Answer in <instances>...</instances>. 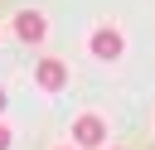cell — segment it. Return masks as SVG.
I'll use <instances>...</instances> for the list:
<instances>
[{
    "instance_id": "1",
    "label": "cell",
    "mask_w": 155,
    "mask_h": 150,
    "mask_svg": "<svg viewBox=\"0 0 155 150\" xmlns=\"http://www.w3.org/2000/svg\"><path fill=\"white\" fill-rule=\"evenodd\" d=\"M73 140H78L82 150H97V145L107 140V121H102V116H78V121H73Z\"/></svg>"
},
{
    "instance_id": "2",
    "label": "cell",
    "mask_w": 155,
    "mask_h": 150,
    "mask_svg": "<svg viewBox=\"0 0 155 150\" xmlns=\"http://www.w3.org/2000/svg\"><path fill=\"white\" fill-rule=\"evenodd\" d=\"M15 34H19L24 44H39V39L48 34V19H44L39 10H19V15H15Z\"/></svg>"
},
{
    "instance_id": "3",
    "label": "cell",
    "mask_w": 155,
    "mask_h": 150,
    "mask_svg": "<svg viewBox=\"0 0 155 150\" xmlns=\"http://www.w3.org/2000/svg\"><path fill=\"white\" fill-rule=\"evenodd\" d=\"M121 48H126V39L111 29V24H102L97 34H92V53L102 58V63H111V58H121Z\"/></svg>"
},
{
    "instance_id": "4",
    "label": "cell",
    "mask_w": 155,
    "mask_h": 150,
    "mask_svg": "<svg viewBox=\"0 0 155 150\" xmlns=\"http://www.w3.org/2000/svg\"><path fill=\"white\" fill-rule=\"evenodd\" d=\"M34 82H39L44 92H63V82H68V68H63L58 58H39V68H34Z\"/></svg>"
},
{
    "instance_id": "5",
    "label": "cell",
    "mask_w": 155,
    "mask_h": 150,
    "mask_svg": "<svg viewBox=\"0 0 155 150\" xmlns=\"http://www.w3.org/2000/svg\"><path fill=\"white\" fill-rule=\"evenodd\" d=\"M10 140H15V135H10V126H0V150H10Z\"/></svg>"
},
{
    "instance_id": "6",
    "label": "cell",
    "mask_w": 155,
    "mask_h": 150,
    "mask_svg": "<svg viewBox=\"0 0 155 150\" xmlns=\"http://www.w3.org/2000/svg\"><path fill=\"white\" fill-rule=\"evenodd\" d=\"M0 111H5V87H0Z\"/></svg>"
}]
</instances>
